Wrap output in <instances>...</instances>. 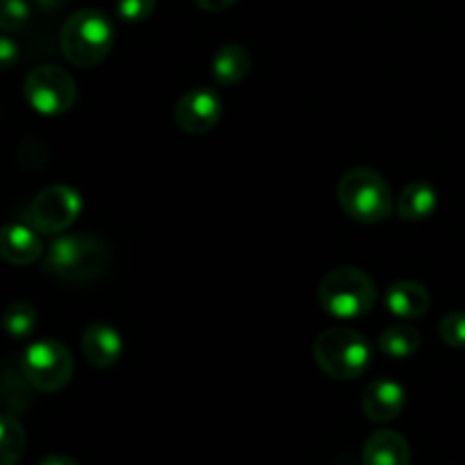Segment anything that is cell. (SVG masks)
<instances>
[{"label":"cell","instance_id":"6da1fadb","mask_svg":"<svg viewBox=\"0 0 465 465\" xmlns=\"http://www.w3.org/2000/svg\"><path fill=\"white\" fill-rule=\"evenodd\" d=\"M109 262L112 254L100 236L64 234L45 250L44 271L68 284H84L103 277Z\"/></svg>","mask_w":465,"mask_h":465},{"label":"cell","instance_id":"7a4b0ae2","mask_svg":"<svg viewBox=\"0 0 465 465\" xmlns=\"http://www.w3.org/2000/svg\"><path fill=\"white\" fill-rule=\"evenodd\" d=\"M339 204L352 221L372 225L381 223L395 212V198L389 182L372 168H352L339 180Z\"/></svg>","mask_w":465,"mask_h":465},{"label":"cell","instance_id":"3957f363","mask_svg":"<svg viewBox=\"0 0 465 465\" xmlns=\"http://www.w3.org/2000/svg\"><path fill=\"white\" fill-rule=\"evenodd\" d=\"M318 302L336 321H357L377 304V286L361 268L341 266L321 282Z\"/></svg>","mask_w":465,"mask_h":465},{"label":"cell","instance_id":"277c9868","mask_svg":"<svg viewBox=\"0 0 465 465\" xmlns=\"http://www.w3.org/2000/svg\"><path fill=\"white\" fill-rule=\"evenodd\" d=\"M62 53L73 66H98L114 45V25L98 9H80L66 18L59 35Z\"/></svg>","mask_w":465,"mask_h":465},{"label":"cell","instance_id":"5b68a950","mask_svg":"<svg viewBox=\"0 0 465 465\" xmlns=\"http://www.w3.org/2000/svg\"><path fill=\"white\" fill-rule=\"evenodd\" d=\"M313 357L321 371L331 380L352 381L368 371L372 361V348L368 339L348 327L325 330L313 343Z\"/></svg>","mask_w":465,"mask_h":465},{"label":"cell","instance_id":"8992f818","mask_svg":"<svg viewBox=\"0 0 465 465\" xmlns=\"http://www.w3.org/2000/svg\"><path fill=\"white\" fill-rule=\"evenodd\" d=\"M21 371L27 384L41 393H57L66 389L73 377V357L57 339L35 341L21 357Z\"/></svg>","mask_w":465,"mask_h":465},{"label":"cell","instance_id":"52a82bcc","mask_svg":"<svg viewBox=\"0 0 465 465\" xmlns=\"http://www.w3.org/2000/svg\"><path fill=\"white\" fill-rule=\"evenodd\" d=\"M23 95L41 116H62L77 100L75 80L64 68L44 64L27 73L23 82Z\"/></svg>","mask_w":465,"mask_h":465},{"label":"cell","instance_id":"ba28073f","mask_svg":"<svg viewBox=\"0 0 465 465\" xmlns=\"http://www.w3.org/2000/svg\"><path fill=\"white\" fill-rule=\"evenodd\" d=\"M82 207V195L73 186L53 184L35 195L25 212V223L41 234H62L77 221Z\"/></svg>","mask_w":465,"mask_h":465},{"label":"cell","instance_id":"9c48e42d","mask_svg":"<svg viewBox=\"0 0 465 465\" xmlns=\"http://www.w3.org/2000/svg\"><path fill=\"white\" fill-rule=\"evenodd\" d=\"M223 116L221 95L207 86H195L189 89L175 104L177 127L186 134H207L209 130L218 125Z\"/></svg>","mask_w":465,"mask_h":465},{"label":"cell","instance_id":"30bf717a","mask_svg":"<svg viewBox=\"0 0 465 465\" xmlns=\"http://www.w3.org/2000/svg\"><path fill=\"white\" fill-rule=\"evenodd\" d=\"M407 393L400 381L381 377L371 381L361 395V411L371 422H391L404 411Z\"/></svg>","mask_w":465,"mask_h":465},{"label":"cell","instance_id":"8fae6325","mask_svg":"<svg viewBox=\"0 0 465 465\" xmlns=\"http://www.w3.org/2000/svg\"><path fill=\"white\" fill-rule=\"evenodd\" d=\"M82 354L94 368H112L123 357V336L114 325L95 321L82 331Z\"/></svg>","mask_w":465,"mask_h":465},{"label":"cell","instance_id":"7c38bea8","mask_svg":"<svg viewBox=\"0 0 465 465\" xmlns=\"http://www.w3.org/2000/svg\"><path fill=\"white\" fill-rule=\"evenodd\" d=\"M44 254L41 236L30 223H9L0 227V259L12 266H30Z\"/></svg>","mask_w":465,"mask_h":465},{"label":"cell","instance_id":"4fadbf2b","mask_svg":"<svg viewBox=\"0 0 465 465\" xmlns=\"http://www.w3.org/2000/svg\"><path fill=\"white\" fill-rule=\"evenodd\" d=\"M386 307L400 321H418L431 307V295L420 282H395L386 291Z\"/></svg>","mask_w":465,"mask_h":465},{"label":"cell","instance_id":"5bb4252c","mask_svg":"<svg viewBox=\"0 0 465 465\" xmlns=\"http://www.w3.org/2000/svg\"><path fill=\"white\" fill-rule=\"evenodd\" d=\"M363 465H411V448L400 431H372L363 445Z\"/></svg>","mask_w":465,"mask_h":465},{"label":"cell","instance_id":"9a60e30c","mask_svg":"<svg viewBox=\"0 0 465 465\" xmlns=\"http://www.w3.org/2000/svg\"><path fill=\"white\" fill-rule=\"evenodd\" d=\"M395 209H398V216L404 218V221H425L439 209V191L430 182H411L398 195Z\"/></svg>","mask_w":465,"mask_h":465},{"label":"cell","instance_id":"2e32d148","mask_svg":"<svg viewBox=\"0 0 465 465\" xmlns=\"http://www.w3.org/2000/svg\"><path fill=\"white\" fill-rule=\"evenodd\" d=\"M250 68H252V57L239 44L223 45V48L216 50L212 59V75L223 86H234L243 82Z\"/></svg>","mask_w":465,"mask_h":465},{"label":"cell","instance_id":"e0dca14e","mask_svg":"<svg viewBox=\"0 0 465 465\" xmlns=\"http://www.w3.org/2000/svg\"><path fill=\"white\" fill-rule=\"evenodd\" d=\"M420 331L407 321L393 322L380 334V352L389 359H409L420 350Z\"/></svg>","mask_w":465,"mask_h":465},{"label":"cell","instance_id":"ac0fdd59","mask_svg":"<svg viewBox=\"0 0 465 465\" xmlns=\"http://www.w3.org/2000/svg\"><path fill=\"white\" fill-rule=\"evenodd\" d=\"M25 452V430L12 416H0V465H16Z\"/></svg>","mask_w":465,"mask_h":465},{"label":"cell","instance_id":"d6986e66","mask_svg":"<svg viewBox=\"0 0 465 465\" xmlns=\"http://www.w3.org/2000/svg\"><path fill=\"white\" fill-rule=\"evenodd\" d=\"M3 327L14 341H27L36 330V309L27 302H14L5 309Z\"/></svg>","mask_w":465,"mask_h":465},{"label":"cell","instance_id":"ffe728a7","mask_svg":"<svg viewBox=\"0 0 465 465\" xmlns=\"http://www.w3.org/2000/svg\"><path fill=\"white\" fill-rule=\"evenodd\" d=\"M30 0H0V30L21 32L30 23Z\"/></svg>","mask_w":465,"mask_h":465},{"label":"cell","instance_id":"44dd1931","mask_svg":"<svg viewBox=\"0 0 465 465\" xmlns=\"http://www.w3.org/2000/svg\"><path fill=\"white\" fill-rule=\"evenodd\" d=\"M440 341L450 348H465V312H454L440 321L439 325Z\"/></svg>","mask_w":465,"mask_h":465},{"label":"cell","instance_id":"7402d4cb","mask_svg":"<svg viewBox=\"0 0 465 465\" xmlns=\"http://www.w3.org/2000/svg\"><path fill=\"white\" fill-rule=\"evenodd\" d=\"M157 7V0H116V12L123 21L141 23L150 18Z\"/></svg>","mask_w":465,"mask_h":465},{"label":"cell","instance_id":"603a6c76","mask_svg":"<svg viewBox=\"0 0 465 465\" xmlns=\"http://www.w3.org/2000/svg\"><path fill=\"white\" fill-rule=\"evenodd\" d=\"M21 59V48L16 41L7 35H0V71H9Z\"/></svg>","mask_w":465,"mask_h":465},{"label":"cell","instance_id":"cb8c5ba5","mask_svg":"<svg viewBox=\"0 0 465 465\" xmlns=\"http://www.w3.org/2000/svg\"><path fill=\"white\" fill-rule=\"evenodd\" d=\"M195 5H198L200 9H204V12H223V9L232 7V5H236L239 0H193Z\"/></svg>","mask_w":465,"mask_h":465},{"label":"cell","instance_id":"d4e9b609","mask_svg":"<svg viewBox=\"0 0 465 465\" xmlns=\"http://www.w3.org/2000/svg\"><path fill=\"white\" fill-rule=\"evenodd\" d=\"M39 465H80V463L71 457H64V454H50V457L41 459Z\"/></svg>","mask_w":465,"mask_h":465},{"label":"cell","instance_id":"484cf974","mask_svg":"<svg viewBox=\"0 0 465 465\" xmlns=\"http://www.w3.org/2000/svg\"><path fill=\"white\" fill-rule=\"evenodd\" d=\"M32 3V0H30ZM36 5H39V7H57L59 5V0H35Z\"/></svg>","mask_w":465,"mask_h":465}]
</instances>
